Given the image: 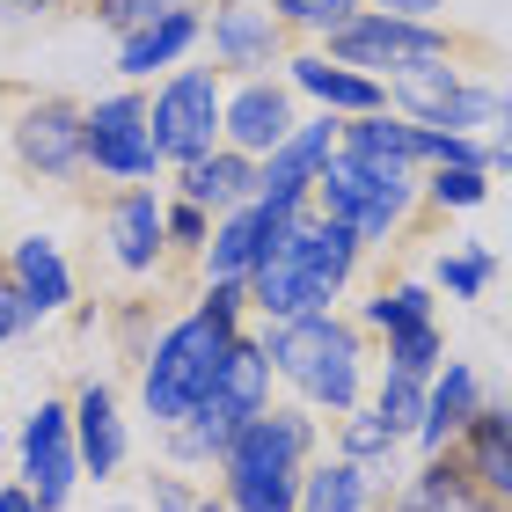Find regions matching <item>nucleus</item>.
<instances>
[{"label": "nucleus", "instance_id": "nucleus-25", "mask_svg": "<svg viewBox=\"0 0 512 512\" xmlns=\"http://www.w3.org/2000/svg\"><path fill=\"white\" fill-rule=\"evenodd\" d=\"M374 498H381V483L344 454L300 469V512H374Z\"/></svg>", "mask_w": 512, "mask_h": 512}, {"label": "nucleus", "instance_id": "nucleus-39", "mask_svg": "<svg viewBox=\"0 0 512 512\" xmlns=\"http://www.w3.org/2000/svg\"><path fill=\"white\" fill-rule=\"evenodd\" d=\"M22 330H37V322H30V308H22V293L8 286V278H0V344L22 337Z\"/></svg>", "mask_w": 512, "mask_h": 512}, {"label": "nucleus", "instance_id": "nucleus-33", "mask_svg": "<svg viewBox=\"0 0 512 512\" xmlns=\"http://www.w3.org/2000/svg\"><path fill=\"white\" fill-rule=\"evenodd\" d=\"M264 8L278 15V30L286 37H300V44H322L330 30H344L366 0H264Z\"/></svg>", "mask_w": 512, "mask_h": 512}, {"label": "nucleus", "instance_id": "nucleus-32", "mask_svg": "<svg viewBox=\"0 0 512 512\" xmlns=\"http://www.w3.org/2000/svg\"><path fill=\"white\" fill-rule=\"evenodd\" d=\"M491 169H425L417 176V191H425L432 213H483L491 205Z\"/></svg>", "mask_w": 512, "mask_h": 512}, {"label": "nucleus", "instance_id": "nucleus-13", "mask_svg": "<svg viewBox=\"0 0 512 512\" xmlns=\"http://www.w3.org/2000/svg\"><path fill=\"white\" fill-rule=\"evenodd\" d=\"M278 74H286V88L300 103H315L322 118H374V110H388V88L352 74V66H337L322 44H293Z\"/></svg>", "mask_w": 512, "mask_h": 512}, {"label": "nucleus", "instance_id": "nucleus-22", "mask_svg": "<svg viewBox=\"0 0 512 512\" xmlns=\"http://www.w3.org/2000/svg\"><path fill=\"white\" fill-rule=\"evenodd\" d=\"M337 154L374 161V169H425V125L374 110V118H337Z\"/></svg>", "mask_w": 512, "mask_h": 512}, {"label": "nucleus", "instance_id": "nucleus-7", "mask_svg": "<svg viewBox=\"0 0 512 512\" xmlns=\"http://www.w3.org/2000/svg\"><path fill=\"white\" fill-rule=\"evenodd\" d=\"M205 44H213V74L220 81L278 74L286 52H293V37L278 30V15L264 0H205Z\"/></svg>", "mask_w": 512, "mask_h": 512}, {"label": "nucleus", "instance_id": "nucleus-17", "mask_svg": "<svg viewBox=\"0 0 512 512\" xmlns=\"http://www.w3.org/2000/svg\"><path fill=\"white\" fill-rule=\"evenodd\" d=\"M103 242L110 264L125 278H154L161 256H169V235H161V191H118L103 213Z\"/></svg>", "mask_w": 512, "mask_h": 512}, {"label": "nucleus", "instance_id": "nucleus-11", "mask_svg": "<svg viewBox=\"0 0 512 512\" xmlns=\"http://www.w3.org/2000/svg\"><path fill=\"white\" fill-rule=\"evenodd\" d=\"M300 125V96L286 88V74H256V81H227L220 103V147H235L249 161H264L286 147V132Z\"/></svg>", "mask_w": 512, "mask_h": 512}, {"label": "nucleus", "instance_id": "nucleus-41", "mask_svg": "<svg viewBox=\"0 0 512 512\" xmlns=\"http://www.w3.org/2000/svg\"><path fill=\"white\" fill-rule=\"evenodd\" d=\"M0 512H37V498L22 491V483H0Z\"/></svg>", "mask_w": 512, "mask_h": 512}, {"label": "nucleus", "instance_id": "nucleus-12", "mask_svg": "<svg viewBox=\"0 0 512 512\" xmlns=\"http://www.w3.org/2000/svg\"><path fill=\"white\" fill-rule=\"evenodd\" d=\"M8 147H15V161L37 183H74L81 176V103L30 96V103H22V118L8 125Z\"/></svg>", "mask_w": 512, "mask_h": 512}, {"label": "nucleus", "instance_id": "nucleus-29", "mask_svg": "<svg viewBox=\"0 0 512 512\" xmlns=\"http://www.w3.org/2000/svg\"><path fill=\"white\" fill-rule=\"evenodd\" d=\"M491 278H498V256L491 249H483V242H454V249H439V264H432V293L483 300V293H491Z\"/></svg>", "mask_w": 512, "mask_h": 512}, {"label": "nucleus", "instance_id": "nucleus-28", "mask_svg": "<svg viewBox=\"0 0 512 512\" xmlns=\"http://www.w3.org/2000/svg\"><path fill=\"white\" fill-rule=\"evenodd\" d=\"M439 366H447V330H439V322H417V330H395V337H381V374L432 381Z\"/></svg>", "mask_w": 512, "mask_h": 512}, {"label": "nucleus", "instance_id": "nucleus-9", "mask_svg": "<svg viewBox=\"0 0 512 512\" xmlns=\"http://www.w3.org/2000/svg\"><path fill=\"white\" fill-rule=\"evenodd\" d=\"M322 447V417L300 410V403H271L264 417H249V425L227 439L220 469H249V476H300Z\"/></svg>", "mask_w": 512, "mask_h": 512}, {"label": "nucleus", "instance_id": "nucleus-2", "mask_svg": "<svg viewBox=\"0 0 512 512\" xmlns=\"http://www.w3.org/2000/svg\"><path fill=\"white\" fill-rule=\"evenodd\" d=\"M235 337H242V330H227V322H213L205 308H191V315H176L169 330L139 352V403H147L154 432L183 425V417L213 395L227 352H235Z\"/></svg>", "mask_w": 512, "mask_h": 512}, {"label": "nucleus", "instance_id": "nucleus-40", "mask_svg": "<svg viewBox=\"0 0 512 512\" xmlns=\"http://www.w3.org/2000/svg\"><path fill=\"white\" fill-rule=\"evenodd\" d=\"M366 8L403 15V22H439V15H447V0H366Z\"/></svg>", "mask_w": 512, "mask_h": 512}, {"label": "nucleus", "instance_id": "nucleus-36", "mask_svg": "<svg viewBox=\"0 0 512 512\" xmlns=\"http://www.w3.org/2000/svg\"><path fill=\"white\" fill-rule=\"evenodd\" d=\"M161 235H169V249L198 256L205 242H213V213H198V205H183V198L161 191Z\"/></svg>", "mask_w": 512, "mask_h": 512}, {"label": "nucleus", "instance_id": "nucleus-18", "mask_svg": "<svg viewBox=\"0 0 512 512\" xmlns=\"http://www.w3.org/2000/svg\"><path fill=\"white\" fill-rule=\"evenodd\" d=\"M74 454H81V476H96V483H110L125 469V417H118V388L110 381H81L74 388Z\"/></svg>", "mask_w": 512, "mask_h": 512}, {"label": "nucleus", "instance_id": "nucleus-8", "mask_svg": "<svg viewBox=\"0 0 512 512\" xmlns=\"http://www.w3.org/2000/svg\"><path fill=\"white\" fill-rule=\"evenodd\" d=\"M286 256H293V278H300V315H330L337 300L352 293L359 264H366V249H359V235H352V227L315 220V213L293 227Z\"/></svg>", "mask_w": 512, "mask_h": 512}, {"label": "nucleus", "instance_id": "nucleus-15", "mask_svg": "<svg viewBox=\"0 0 512 512\" xmlns=\"http://www.w3.org/2000/svg\"><path fill=\"white\" fill-rule=\"evenodd\" d=\"M454 461H461V476L483 491V505L512 512V403H483L476 425L454 439Z\"/></svg>", "mask_w": 512, "mask_h": 512}, {"label": "nucleus", "instance_id": "nucleus-1", "mask_svg": "<svg viewBox=\"0 0 512 512\" xmlns=\"http://www.w3.org/2000/svg\"><path fill=\"white\" fill-rule=\"evenodd\" d=\"M264 337V359H271V381L293 388L300 410L315 417H352L366 403V381H374V366H366V330L352 315H293V322H271Z\"/></svg>", "mask_w": 512, "mask_h": 512}, {"label": "nucleus", "instance_id": "nucleus-42", "mask_svg": "<svg viewBox=\"0 0 512 512\" xmlns=\"http://www.w3.org/2000/svg\"><path fill=\"white\" fill-rule=\"evenodd\" d=\"M0 8H15V15H37V8H52V0H0Z\"/></svg>", "mask_w": 512, "mask_h": 512}, {"label": "nucleus", "instance_id": "nucleus-37", "mask_svg": "<svg viewBox=\"0 0 512 512\" xmlns=\"http://www.w3.org/2000/svg\"><path fill=\"white\" fill-rule=\"evenodd\" d=\"M198 308L213 322H227V330H249V286H242V278H205Z\"/></svg>", "mask_w": 512, "mask_h": 512}, {"label": "nucleus", "instance_id": "nucleus-5", "mask_svg": "<svg viewBox=\"0 0 512 512\" xmlns=\"http://www.w3.org/2000/svg\"><path fill=\"white\" fill-rule=\"evenodd\" d=\"M322 52H330L337 66H352V74L366 81H395L403 66H425V59H454L461 44L447 22H403V15H381V8H359L344 30L322 37Z\"/></svg>", "mask_w": 512, "mask_h": 512}, {"label": "nucleus", "instance_id": "nucleus-16", "mask_svg": "<svg viewBox=\"0 0 512 512\" xmlns=\"http://www.w3.org/2000/svg\"><path fill=\"white\" fill-rule=\"evenodd\" d=\"M491 403L476 381L469 359H447L439 374L425 381V417H417V454H454V439L476 425V410Z\"/></svg>", "mask_w": 512, "mask_h": 512}, {"label": "nucleus", "instance_id": "nucleus-21", "mask_svg": "<svg viewBox=\"0 0 512 512\" xmlns=\"http://www.w3.org/2000/svg\"><path fill=\"white\" fill-rule=\"evenodd\" d=\"M169 176H176V183H169V198L198 205V213H213V220L256 198V161L235 154V147H213L205 161H191V169H169Z\"/></svg>", "mask_w": 512, "mask_h": 512}, {"label": "nucleus", "instance_id": "nucleus-6", "mask_svg": "<svg viewBox=\"0 0 512 512\" xmlns=\"http://www.w3.org/2000/svg\"><path fill=\"white\" fill-rule=\"evenodd\" d=\"M220 103H227V81L213 66H176L169 81H154L147 132H154L161 169H191V161H205L220 147Z\"/></svg>", "mask_w": 512, "mask_h": 512}, {"label": "nucleus", "instance_id": "nucleus-35", "mask_svg": "<svg viewBox=\"0 0 512 512\" xmlns=\"http://www.w3.org/2000/svg\"><path fill=\"white\" fill-rule=\"evenodd\" d=\"M388 425V439H417V417H425V381H403V374H381L374 381V403H366Z\"/></svg>", "mask_w": 512, "mask_h": 512}, {"label": "nucleus", "instance_id": "nucleus-44", "mask_svg": "<svg viewBox=\"0 0 512 512\" xmlns=\"http://www.w3.org/2000/svg\"><path fill=\"white\" fill-rule=\"evenodd\" d=\"M118 512H132V505H118Z\"/></svg>", "mask_w": 512, "mask_h": 512}, {"label": "nucleus", "instance_id": "nucleus-34", "mask_svg": "<svg viewBox=\"0 0 512 512\" xmlns=\"http://www.w3.org/2000/svg\"><path fill=\"white\" fill-rule=\"evenodd\" d=\"M88 15L103 22L110 37H132V30H154L169 15H205V0H81Z\"/></svg>", "mask_w": 512, "mask_h": 512}, {"label": "nucleus", "instance_id": "nucleus-20", "mask_svg": "<svg viewBox=\"0 0 512 512\" xmlns=\"http://www.w3.org/2000/svg\"><path fill=\"white\" fill-rule=\"evenodd\" d=\"M198 44H205V15H169V22H154V30L118 37V74H125V88L169 81L176 66L198 52Z\"/></svg>", "mask_w": 512, "mask_h": 512}, {"label": "nucleus", "instance_id": "nucleus-23", "mask_svg": "<svg viewBox=\"0 0 512 512\" xmlns=\"http://www.w3.org/2000/svg\"><path fill=\"white\" fill-rule=\"evenodd\" d=\"M388 512H491V505H483V491L461 476L454 454H425L417 476H403L388 491Z\"/></svg>", "mask_w": 512, "mask_h": 512}, {"label": "nucleus", "instance_id": "nucleus-10", "mask_svg": "<svg viewBox=\"0 0 512 512\" xmlns=\"http://www.w3.org/2000/svg\"><path fill=\"white\" fill-rule=\"evenodd\" d=\"M15 454H22V491L37 498V512H66L81 483V454H74V410L66 403H37L30 425L15 432Z\"/></svg>", "mask_w": 512, "mask_h": 512}, {"label": "nucleus", "instance_id": "nucleus-24", "mask_svg": "<svg viewBox=\"0 0 512 512\" xmlns=\"http://www.w3.org/2000/svg\"><path fill=\"white\" fill-rule=\"evenodd\" d=\"M359 330L366 337H395V330H417V322H439V293L432 278H381L374 293L359 300Z\"/></svg>", "mask_w": 512, "mask_h": 512}, {"label": "nucleus", "instance_id": "nucleus-26", "mask_svg": "<svg viewBox=\"0 0 512 512\" xmlns=\"http://www.w3.org/2000/svg\"><path fill=\"white\" fill-rule=\"evenodd\" d=\"M439 132H461V139H476V147H491V139L512 132V88L505 81H461L447 110H439Z\"/></svg>", "mask_w": 512, "mask_h": 512}, {"label": "nucleus", "instance_id": "nucleus-14", "mask_svg": "<svg viewBox=\"0 0 512 512\" xmlns=\"http://www.w3.org/2000/svg\"><path fill=\"white\" fill-rule=\"evenodd\" d=\"M330 161H337V118L308 110V118L286 132V147L256 161V198H308Z\"/></svg>", "mask_w": 512, "mask_h": 512}, {"label": "nucleus", "instance_id": "nucleus-19", "mask_svg": "<svg viewBox=\"0 0 512 512\" xmlns=\"http://www.w3.org/2000/svg\"><path fill=\"white\" fill-rule=\"evenodd\" d=\"M0 278L22 293V308H30V322H52L66 315V300H74V271H66V256L52 235H22L8 249V264H0Z\"/></svg>", "mask_w": 512, "mask_h": 512}, {"label": "nucleus", "instance_id": "nucleus-31", "mask_svg": "<svg viewBox=\"0 0 512 512\" xmlns=\"http://www.w3.org/2000/svg\"><path fill=\"white\" fill-rule=\"evenodd\" d=\"M220 498H227V512H300V476L220 469Z\"/></svg>", "mask_w": 512, "mask_h": 512}, {"label": "nucleus", "instance_id": "nucleus-45", "mask_svg": "<svg viewBox=\"0 0 512 512\" xmlns=\"http://www.w3.org/2000/svg\"><path fill=\"white\" fill-rule=\"evenodd\" d=\"M0 96H8V88H0Z\"/></svg>", "mask_w": 512, "mask_h": 512}, {"label": "nucleus", "instance_id": "nucleus-43", "mask_svg": "<svg viewBox=\"0 0 512 512\" xmlns=\"http://www.w3.org/2000/svg\"><path fill=\"white\" fill-rule=\"evenodd\" d=\"M198 512H227V498H220V491H213V498H198Z\"/></svg>", "mask_w": 512, "mask_h": 512}, {"label": "nucleus", "instance_id": "nucleus-3", "mask_svg": "<svg viewBox=\"0 0 512 512\" xmlns=\"http://www.w3.org/2000/svg\"><path fill=\"white\" fill-rule=\"evenodd\" d=\"M417 176L425 169H374V161H330V169L315 176V191H308V213L315 220H337V227H352L359 249L374 256L388 249L395 235L410 227V213L425 205V191H417Z\"/></svg>", "mask_w": 512, "mask_h": 512}, {"label": "nucleus", "instance_id": "nucleus-30", "mask_svg": "<svg viewBox=\"0 0 512 512\" xmlns=\"http://www.w3.org/2000/svg\"><path fill=\"white\" fill-rule=\"evenodd\" d=\"M395 447H403V439H388V425H381V417L366 410V403H359L352 417H337V454H344V461H359V469L374 476L381 491H388V461H395Z\"/></svg>", "mask_w": 512, "mask_h": 512}, {"label": "nucleus", "instance_id": "nucleus-27", "mask_svg": "<svg viewBox=\"0 0 512 512\" xmlns=\"http://www.w3.org/2000/svg\"><path fill=\"white\" fill-rule=\"evenodd\" d=\"M469 81L454 59H425V66H403V74L388 81V110L410 125H439V110H447V96Z\"/></svg>", "mask_w": 512, "mask_h": 512}, {"label": "nucleus", "instance_id": "nucleus-4", "mask_svg": "<svg viewBox=\"0 0 512 512\" xmlns=\"http://www.w3.org/2000/svg\"><path fill=\"white\" fill-rule=\"evenodd\" d=\"M81 169H96L118 191H161V154L147 132V88H110L81 103Z\"/></svg>", "mask_w": 512, "mask_h": 512}, {"label": "nucleus", "instance_id": "nucleus-38", "mask_svg": "<svg viewBox=\"0 0 512 512\" xmlns=\"http://www.w3.org/2000/svg\"><path fill=\"white\" fill-rule=\"evenodd\" d=\"M147 505L154 512H198V491L183 476H147Z\"/></svg>", "mask_w": 512, "mask_h": 512}]
</instances>
